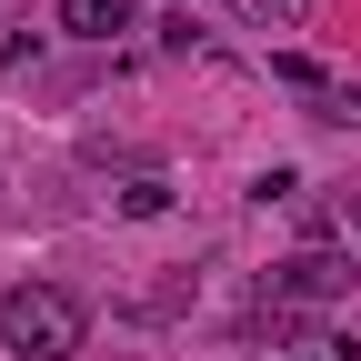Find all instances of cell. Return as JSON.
Instances as JSON below:
<instances>
[{
	"instance_id": "3957f363",
	"label": "cell",
	"mask_w": 361,
	"mask_h": 361,
	"mask_svg": "<svg viewBox=\"0 0 361 361\" xmlns=\"http://www.w3.org/2000/svg\"><path fill=\"white\" fill-rule=\"evenodd\" d=\"M61 30L71 40H121L130 30V0H61Z\"/></svg>"
},
{
	"instance_id": "6da1fadb",
	"label": "cell",
	"mask_w": 361,
	"mask_h": 361,
	"mask_svg": "<svg viewBox=\"0 0 361 361\" xmlns=\"http://www.w3.org/2000/svg\"><path fill=\"white\" fill-rule=\"evenodd\" d=\"M80 341H90V311H80L61 281L0 291V351H20V361H71Z\"/></svg>"
},
{
	"instance_id": "ba28073f",
	"label": "cell",
	"mask_w": 361,
	"mask_h": 361,
	"mask_svg": "<svg viewBox=\"0 0 361 361\" xmlns=\"http://www.w3.org/2000/svg\"><path fill=\"white\" fill-rule=\"evenodd\" d=\"M341 221H351V231H361V191H351V201H341Z\"/></svg>"
},
{
	"instance_id": "7a4b0ae2",
	"label": "cell",
	"mask_w": 361,
	"mask_h": 361,
	"mask_svg": "<svg viewBox=\"0 0 361 361\" xmlns=\"http://www.w3.org/2000/svg\"><path fill=\"white\" fill-rule=\"evenodd\" d=\"M341 291H351V251H291L281 271H271V301L281 311L291 301H341Z\"/></svg>"
},
{
	"instance_id": "8992f818",
	"label": "cell",
	"mask_w": 361,
	"mask_h": 361,
	"mask_svg": "<svg viewBox=\"0 0 361 361\" xmlns=\"http://www.w3.org/2000/svg\"><path fill=\"white\" fill-rule=\"evenodd\" d=\"M241 11H251V20H271V30H291V20L311 11V0H241Z\"/></svg>"
},
{
	"instance_id": "52a82bcc",
	"label": "cell",
	"mask_w": 361,
	"mask_h": 361,
	"mask_svg": "<svg viewBox=\"0 0 361 361\" xmlns=\"http://www.w3.org/2000/svg\"><path fill=\"white\" fill-rule=\"evenodd\" d=\"M322 121H361V90H331V101H322Z\"/></svg>"
},
{
	"instance_id": "277c9868",
	"label": "cell",
	"mask_w": 361,
	"mask_h": 361,
	"mask_svg": "<svg viewBox=\"0 0 361 361\" xmlns=\"http://www.w3.org/2000/svg\"><path fill=\"white\" fill-rule=\"evenodd\" d=\"M111 201H121L130 221H151V211H171V180H161V171H130L121 191H111Z\"/></svg>"
},
{
	"instance_id": "5b68a950",
	"label": "cell",
	"mask_w": 361,
	"mask_h": 361,
	"mask_svg": "<svg viewBox=\"0 0 361 361\" xmlns=\"http://www.w3.org/2000/svg\"><path fill=\"white\" fill-rule=\"evenodd\" d=\"M271 80H281V90H322V101H331V80H322L311 51H271Z\"/></svg>"
}]
</instances>
